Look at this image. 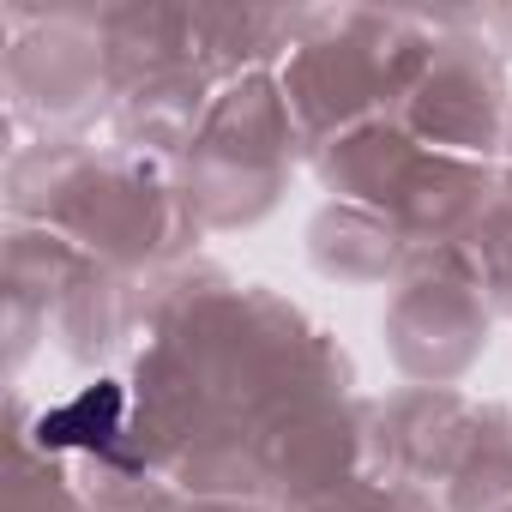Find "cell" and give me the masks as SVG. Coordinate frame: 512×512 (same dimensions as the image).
<instances>
[{
    "mask_svg": "<svg viewBox=\"0 0 512 512\" xmlns=\"http://www.w3.org/2000/svg\"><path fill=\"white\" fill-rule=\"evenodd\" d=\"M115 416H121V392L115 386H91L73 410H55L49 422H43V440H109V428H115Z\"/></svg>",
    "mask_w": 512,
    "mask_h": 512,
    "instance_id": "6da1fadb",
    "label": "cell"
}]
</instances>
